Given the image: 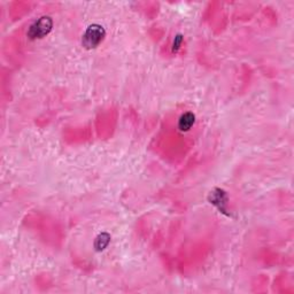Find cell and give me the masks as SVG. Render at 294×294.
<instances>
[{"instance_id": "6da1fadb", "label": "cell", "mask_w": 294, "mask_h": 294, "mask_svg": "<svg viewBox=\"0 0 294 294\" xmlns=\"http://www.w3.org/2000/svg\"><path fill=\"white\" fill-rule=\"evenodd\" d=\"M106 37V31L100 24H91L86 28L85 33L82 36V45L86 50H93L103 43Z\"/></svg>"}, {"instance_id": "7a4b0ae2", "label": "cell", "mask_w": 294, "mask_h": 294, "mask_svg": "<svg viewBox=\"0 0 294 294\" xmlns=\"http://www.w3.org/2000/svg\"><path fill=\"white\" fill-rule=\"evenodd\" d=\"M53 28V21L50 16H41L31 24L28 30V37L30 39H41L46 37Z\"/></svg>"}, {"instance_id": "3957f363", "label": "cell", "mask_w": 294, "mask_h": 294, "mask_svg": "<svg viewBox=\"0 0 294 294\" xmlns=\"http://www.w3.org/2000/svg\"><path fill=\"white\" fill-rule=\"evenodd\" d=\"M208 200L213 206H215L220 213L227 215L226 205L227 201H229V198H227L225 191L222 190V188H214V190L211 192V194H209Z\"/></svg>"}, {"instance_id": "277c9868", "label": "cell", "mask_w": 294, "mask_h": 294, "mask_svg": "<svg viewBox=\"0 0 294 294\" xmlns=\"http://www.w3.org/2000/svg\"><path fill=\"white\" fill-rule=\"evenodd\" d=\"M194 122H195V115L193 113H191V111H187V113L183 114L180 117V121H178V129H180L182 132H186L193 127Z\"/></svg>"}, {"instance_id": "5b68a950", "label": "cell", "mask_w": 294, "mask_h": 294, "mask_svg": "<svg viewBox=\"0 0 294 294\" xmlns=\"http://www.w3.org/2000/svg\"><path fill=\"white\" fill-rule=\"evenodd\" d=\"M110 243V234L107 232H103L98 234L96 240H94V248L97 252H103L106 250L108 245Z\"/></svg>"}, {"instance_id": "8992f818", "label": "cell", "mask_w": 294, "mask_h": 294, "mask_svg": "<svg viewBox=\"0 0 294 294\" xmlns=\"http://www.w3.org/2000/svg\"><path fill=\"white\" fill-rule=\"evenodd\" d=\"M182 43H183V36L181 34H178L176 37H175L174 43H173V53H177L180 51L182 46Z\"/></svg>"}]
</instances>
